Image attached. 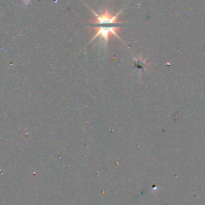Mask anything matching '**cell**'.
I'll use <instances>...</instances> for the list:
<instances>
[{"mask_svg": "<svg viewBox=\"0 0 205 205\" xmlns=\"http://www.w3.org/2000/svg\"><path fill=\"white\" fill-rule=\"evenodd\" d=\"M91 11L96 17V21L94 22L91 27L97 28V33L92 38V40L90 41V43L95 40L97 37L100 36L106 44L108 43V37H109L110 34H113L114 35H116L119 39V35H117L116 31V29L120 27V25H121L120 23H117V17L119 15V13L116 14V15H111L108 11H105L102 15H99V14L93 11V10H92V9H91Z\"/></svg>", "mask_w": 205, "mask_h": 205, "instance_id": "6da1fadb", "label": "cell"}]
</instances>
